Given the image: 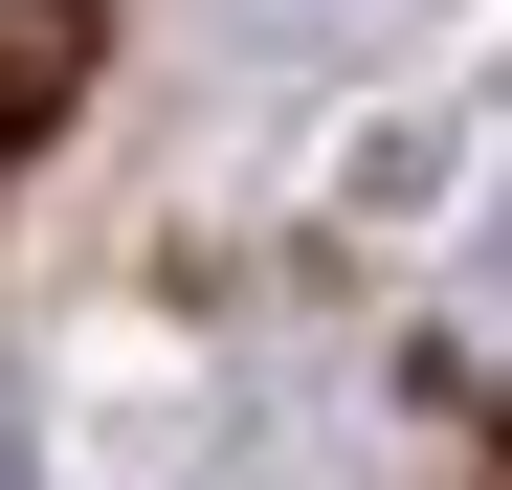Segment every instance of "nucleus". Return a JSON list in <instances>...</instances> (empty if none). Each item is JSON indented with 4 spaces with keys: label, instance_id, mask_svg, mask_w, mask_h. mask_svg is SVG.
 <instances>
[{
    "label": "nucleus",
    "instance_id": "nucleus-2",
    "mask_svg": "<svg viewBox=\"0 0 512 490\" xmlns=\"http://www.w3.org/2000/svg\"><path fill=\"white\" fill-rule=\"evenodd\" d=\"M490 290H512V223H490Z\"/></svg>",
    "mask_w": 512,
    "mask_h": 490
},
{
    "label": "nucleus",
    "instance_id": "nucleus-1",
    "mask_svg": "<svg viewBox=\"0 0 512 490\" xmlns=\"http://www.w3.org/2000/svg\"><path fill=\"white\" fill-rule=\"evenodd\" d=\"M67 67H90V0H0V134L67 112Z\"/></svg>",
    "mask_w": 512,
    "mask_h": 490
}]
</instances>
